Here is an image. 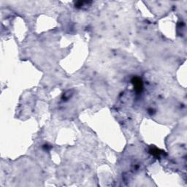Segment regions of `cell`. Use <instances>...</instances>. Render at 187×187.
<instances>
[{
	"label": "cell",
	"instance_id": "7a4b0ae2",
	"mask_svg": "<svg viewBox=\"0 0 187 187\" xmlns=\"http://www.w3.org/2000/svg\"><path fill=\"white\" fill-rule=\"evenodd\" d=\"M149 152L151 153V154H152L153 156H154V157H159L162 154V151L161 150L158 149V148H151V149H150V151H149Z\"/></svg>",
	"mask_w": 187,
	"mask_h": 187
},
{
	"label": "cell",
	"instance_id": "6da1fadb",
	"mask_svg": "<svg viewBox=\"0 0 187 187\" xmlns=\"http://www.w3.org/2000/svg\"><path fill=\"white\" fill-rule=\"evenodd\" d=\"M132 83L133 84V86H134L135 90L137 93H140L142 91V89H143V84H142V80L140 78H133V79L132 80Z\"/></svg>",
	"mask_w": 187,
	"mask_h": 187
}]
</instances>
